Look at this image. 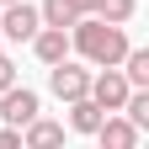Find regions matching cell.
Here are the masks:
<instances>
[{
    "instance_id": "7a4b0ae2",
    "label": "cell",
    "mask_w": 149,
    "mask_h": 149,
    "mask_svg": "<svg viewBox=\"0 0 149 149\" xmlns=\"http://www.w3.org/2000/svg\"><path fill=\"white\" fill-rule=\"evenodd\" d=\"M48 91H53L64 107H69V101H80V96H91V69H80L74 59L48 64Z\"/></svg>"
},
{
    "instance_id": "7c38bea8",
    "label": "cell",
    "mask_w": 149,
    "mask_h": 149,
    "mask_svg": "<svg viewBox=\"0 0 149 149\" xmlns=\"http://www.w3.org/2000/svg\"><path fill=\"white\" fill-rule=\"evenodd\" d=\"M123 117L133 123L139 133L149 128V85H144V91H128V101H123Z\"/></svg>"
},
{
    "instance_id": "8992f818",
    "label": "cell",
    "mask_w": 149,
    "mask_h": 149,
    "mask_svg": "<svg viewBox=\"0 0 149 149\" xmlns=\"http://www.w3.org/2000/svg\"><path fill=\"white\" fill-rule=\"evenodd\" d=\"M80 16H96V22H112V27H128L139 11V0H74Z\"/></svg>"
},
{
    "instance_id": "9c48e42d",
    "label": "cell",
    "mask_w": 149,
    "mask_h": 149,
    "mask_svg": "<svg viewBox=\"0 0 149 149\" xmlns=\"http://www.w3.org/2000/svg\"><path fill=\"white\" fill-rule=\"evenodd\" d=\"M32 53H37L43 64L69 59V32H64V27H37V32H32Z\"/></svg>"
},
{
    "instance_id": "5b68a950",
    "label": "cell",
    "mask_w": 149,
    "mask_h": 149,
    "mask_svg": "<svg viewBox=\"0 0 149 149\" xmlns=\"http://www.w3.org/2000/svg\"><path fill=\"white\" fill-rule=\"evenodd\" d=\"M128 91H133V85L123 80V69H101V74H91V101H96L101 112H123Z\"/></svg>"
},
{
    "instance_id": "277c9868",
    "label": "cell",
    "mask_w": 149,
    "mask_h": 149,
    "mask_svg": "<svg viewBox=\"0 0 149 149\" xmlns=\"http://www.w3.org/2000/svg\"><path fill=\"white\" fill-rule=\"evenodd\" d=\"M37 27H43V16H37L32 0H16V6H6V16H0V37H11V43H32Z\"/></svg>"
},
{
    "instance_id": "52a82bcc",
    "label": "cell",
    "mask_w": 149,
    "mask_h": 149,
    "mask_svg": "<svg viewBox=\"0 0 149 149\" xmlns=\"http://www.w3.org/2000/svg\"><path fill=\"white\" fill-rule=\"evenodd\" d=\"M22 149H64V123H53V117H37L22 128Z\"/></svg>"
},
{
    "instance_id": "4fadbf2b",
    "label": "cell",
    "mask_w": 149,
    "mask_h": 149,
    "mask_svg": "<svg viewBox=\"0 0 149 149\" xmlns=\"http://www.w3.org/2000/svg\"><path fill=\"white\" fill-rule=\"evenodd\" d=\"M11 85H16V59L0 53V91H11Z\"/></svg>"
},
{
    "instance_id": "3957f363",
    "label": "cell",
    "mask_w": 149,
    "mask_h": 149,
    "mask_svg": "<svg viewBox=\"0 0 149 149\" xmlns=\"http://www.w3.org/2000/svg\"><path fill=\"white\" fill-rule=\"evenodd\" d=\"M37 112H43V96L27 85H11V91H0V123L6 128H27Z\"/></svg>"
},
{
    "instance_id": "9a60e30c",
    "label": "cell",
    "mask_w": 149,
    "mask_h": 149,
    "mask_svg": "<svg viewBox=\"0 0 149 149\" xmlns=\"http://www.w3.org/2000/svg\"><path fill=\"white\" fill-rule=\"evenodd\" d=\"M0 6H16V0H0Z\"/></svg>"
},
{
    "instance_id": "30bf717a",
    "label": "cell",
    "mask_w": 149,
    "mask_h": 149,
    "mask_svg": "<svg viewBox=\"0 0 149 149\" xmlns=\"http://www.w3.org/2000/svg\"><path fill=\"white\" fill-rule=\"evenodd\" d=\"M101 117H107V112L91 101V96L69 101V128H74V133H96V128H101Z\"/></svg>"
},
{
    "instance_id": "8fae6325",
    "label": "cell",
    "mask_w": 149,
    "mask_h": 149,
    "mask_svg": "<svg viewBox=\"0 0 149 149\" xmlns=\"http://www.w3.org/2000/svg\"><path fill=\"white\" fill-rule=\"evenodd\" d=\"M37 16H43V27H74L80 22V11H74V0H43V6H37Z\"/></svg>"
},
{
    "instance_id": "5bb4252c",
    "label": "cell",
    "mask_w": 149,
    "mask_h": 149,
    "mask_svg": "<svg viewBox=\"0 0 149 149\" xmlns=\"http://www.w3.org/2000/svg\"><path fill=\"white\" fill-rule=\"evenodd\" d=\"M0 149H22V128H6V123H0Z\"/></svg>"
},
{
    "instance_id": "6da1fadb",
    "label": "cell",
    "mask_w": 149,
    "mask_h": 149,
    "mask_svg": "<svg viewBox=\"0 0 149 149\" xmlns=\"http://www.w3.org/2000/svg\"><path fill=\"white\" fill-rule=\"evenodd\" d=\"M128 48H133V43H128V32H123V27H112V22L80 16V22L69 27V53H80V59H85V64H96V69H117Z\"/></svg>"
},
{
    "instance_id": "ba28073f",
    "label": "cell",
    "mask_w": 149,
    "mask_h": 149,
    "mask_svg": "<svg viewBox=\"0 0 149 149\" xmlns=\"http://www.w3.org/2000/svg\"><path fill=\"white\" fill-rule=\"evenodd\" d=\"M91 139H96L101 149H139V128L128 123V117H112V112H107V117H101V128H96Z\"/></svg>"
}]
</instances>
